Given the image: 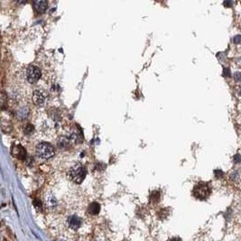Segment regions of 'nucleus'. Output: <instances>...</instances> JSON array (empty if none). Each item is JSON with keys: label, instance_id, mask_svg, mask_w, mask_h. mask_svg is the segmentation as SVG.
<instances>
[{"label": "nucleus", "instance_id": "nucleus-1", "mask_svg": "<svg viewBox=\"0 0 241 241\" xmlns=\"http://www.w3.org/2000/svg\"><path fill=\"white\" fill-rule=\"evenodd\" d=\"M87 174V170L85 166L81 164L77 163L73 165L72 166L68 171V177L71 181H72L75 183H81Z\"/></svg>", "mask_w": 241, "mask_h": 241}, {"label": "nucleus", "instance_id": "nucleus-2", "mask_svg": "<svg viewBox=\"0 0 241 241\" xmlns=\"http://www.w3.org/2000/svg\"><path fill=\"white\" fill-rule=\"evenodd\" d=\"M54 148L50 143L43 142L36 146V155L42 159H50L54 155Z\"/></svg>", "mask_w": 241, "mask_h": 241}, {"label": "nucleus", "instance_id": "nucleus-3", "mask_svg": "<svg viewBox=\"0 0 241 241\" xmlns=\"http://www.w3.org/2000/svg\"><path fill=\"white\" fill-rule=\"evenodd\" d=\"M41 70L35 65H30L26 70V80L29 83H35L41 78Z\"/></svg>", "mask_w": 241, "mask_h": 241}, {"label": "nucleus", "instance_id": "nucleus-4", "mask_svg": "<svg viewBox=\"0 0 241 241\" xmlns=\"http://www.w3.org/2000/svg\"><path fill=\"white\" fill-rule=\"evenodd\" d=\"M211 193V189L207 183H201L194 188V195L199 199H205Z\"/></svg>", "mask_w": 241, "mask_h": 241}, {"label": "nucleus", "instance_id": "nucleus-5", "mask_svg": "<svg viewBox=\"0 0 241 241\" xmlns=\"http://www.w3.org/2000/svg\"><path fill=\"white\" fill-rule=\"evenodd\" d=\"M11 151H12L13 156L18 158L20 160L25 159V157H26V151H25V149L22 146H20V145H14L12 146V150Z\"/></svg>", "mask_w": 241, "mask_h": 241}, {"label": "nucleus", "instance_id": "nucleus-6", "mask_svg": "<svg viewBox=\"0 0 241 241\" xmlns=\"http://www.w3.org/2000/svg\"><path fill=\"white\" fill-rule=\"evenodd\" d=\"M45 100H46L45 94L43 92L42 90H36L33 93V100H34V103L35 105H37V106L44 105L45 103Z\"/></svg>", "mask_w": 241, "mask_h": 241}, {"label": "nucleus", "instance_id": "nucleus-7", "mask_svg": "<svg viewBox=\"0 0 241 241\" xmlns=\"http://www.w3.org/2000/svg\"><path fill=\"white\" fill-rule=\"evenodd\" d=\"M67 225L69 226V228H71L72 229H78L81 225V219L76 215H72L71 217L68 218L67 220Z\"/></svg>", "mask_w": 241, "mask_h": 241}, {"label": "nucleus", "instance_id": "nucleus-8", "mask_svg": "<svg viewBox=\"0 0 241 241\" xmlns=\"http://www.w3.org/2000/svg\"><path fill=\"white\" fill-rule=\"evenodd\" d=\"M47 3L46 0H36L34 1V7L35 9L37 11L38 13H42L44 11H45L47 8Z\"/></svg>", "mask_w": 241, "mask_h": 241}, {"label": "nucleus", "instance_id": "nucleus-9", "mask_svg": "<svg viewBox=\"0 0 241 241\" xmlns=\"http://www.w3.org/2000/svg\"><path fill=\"white\" fill-rule=\"evenodd\" d=\"M100 211V205L98 202H92L88 207V212L91 215H97Z\"/></svg>", "mask_w": 241, "mask_h": 241}, {"label": "nucleus", "instance_id": "nucleus-10", "mask_svg": "<svg viewBox=\"0 0 241 241\" xmlns=\"http://www.w3.org/2000/svg\"><path fill=\"white\" fill-rule=\"evenodd\" d=\"M47 203L51 207H54V206L57 205V201H56V199L53 195H49L47 197Z\"/></svg>", "mask_w": 241, "mask_h": 241}, {"label": "nucleus", "instance_id": "nucleus-11", "mask_svg": "<svg viewBox=\"0 0 241 241\" xmlns=\"http://www.w3.org/2000/svg\"><path fill=\"white\" fill-rule=\"evenodd\" d=\"M233 162H234L235 164H239V163H240L241 162L240 155H239V154L235 155H234V157H233Z\"/></svg>", "mask_w": 241, "mask_h": 241}, {"label": "nucleus", "instance_id": "nucleus-12", "mask_svg": "<svg viewBox=\"0 0 241 241\" xmlns=\"http://www.w3.org/2000/svg\"><path fill=\"white\" fill-rule=\"evenodd\" d=\"M33 130H34V127L32 125H27L25 127V134H30L31 132H33Z\"/></svg>", "mask_w": 241, "mask_h": 241}, {"label": "nucleus", "instance_id": "nucleus-13", "mask_svg": "<svg viewBox=\"0 0 241 241\" xmlns=\"http://www.w3.org/2000/svg\"><path fill=\"white\" fill-rule=\"evenodd\" d=\"M233 42L236 44H239L241 43V35H236L235 37L233 38Z\"/></svg>", "mask_w": 241, "mask_h": 241}, {"label": "nucleus", "instance_id": "nucleus-14", "mask_svg": "<svg viewBox=\"0 0 241 241\" xmlns=\"http://www.w3.org/2000/svg\"><path fill=\"white\" fill-rule=\"evenodd\" d=\"M234 79H235V81H241L240 72H235V73H234Z\"/></svg>", "mask_w": 241, "mask_h": 241}, {"label": "nucleus", "instance_id": "nucleus-15", "mask_svg": "<svg viewBox=\"0 0 241 241\" xmlns=\"http://www.w3.org/2000/svg\"><path fill=\"white\" fill-rule=\"evenodd\" d=\"M34 205H35V208H42V202H41V201H39V200H35V201L34 202Z\"/></svg>", "mask_w": 241, "mask_h": 241}, {"label": "nucleus", "instance_id": "nucleus-16", "mask_svg": "<svg viewBox=\"0 0 241 241\" xmlns=\"http://www.w3.org/2000/svg\"><path fill=\"white\" fill-rule=\"evenodd\" d=\"M232 5H233V2H231V1H225L224 2V6L226 7H230Z\"/></svg>", "mask_w": 241, "mask_h": 241}, {"label": "nucleus", "instance_id": "nucleus-17", "mask_svg": "<svg viewBox=\"0 0 241 241\" xmlns=\"http://www.w3.org/2000/svg\"><path fill=\"white\" fill-rule=\"evenodd\" d=\"M224 75L226 77H230V72H229V69H224Z\"/></svg>", "mask_w": 241, "mask_h": 241}, {"label": "nucleus", "instance_id": "nucleus-18", "mask_svg": "<svg viewBox=\"0 0 241 241\" xmlns=\"http://www.w3.org/2000/svg\"><path fill=\"white\" fill-rule=\"evenodd\" d=\"M215 174L217 177H220L223 175V173L220 170H219V171H215Z\"/></svg>", "mask_w": 241, "mask_h": 241}, {"label": "nucleus", "instance_id": "nucleus-19", "mask_svg": "<svg viewBox=\"0 0 241 241\" xmlns=\"http://www.w3.org/2000/svg\"><path fill=\"white\" fill-rule=\"evenodd\" d=\"M172 241H181V239H173Z\"/></svg>", "mask_w": 241, "mask_h": 241}, {"label": "nucleus", "instance_id": "nucleus-20", "mask_svg": "<svg viewBox=\"0 0 241 241\" xmlns=\"http://www.w3.org/2000/svg\"><path fill=\"white\" fill-rule=\"evenodd\" d=\"M240 219H241V208H240Z\"/></svg>", "mask_w": 241, "mask_h": 241}, {"label": "nucleus", "instance_id": "nucleus-21", "mask_svg": "<svg viewBox=\"0 0 241 241\" xmlns=\"http://www.w3.org/2000/svg\"><path fill=\"white\" fill-rule=\"evenodd\" d=\"M239 93H240V94H241V90H240V92H239Z\"/></svg>", "mask_w": 241, "mask_h": 241}]
</instances>
